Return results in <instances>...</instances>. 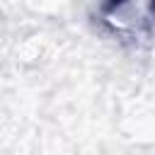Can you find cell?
Returning <instances> with one entry per match:
<instances>
[{
  "label": "cell",
  "mask_w": 155,
  "mask_h": 155,
  "mask_svg": "<svg viewBox=\"0 0 155 155\" xmlns=\"http://www.w3.org/2000/svg\"><path fill=\"white\" fill-rule=\"evenodd\" d=\"M155 15V0H109L104 17L119 31H140L150 24Z\"/></svg>",
  "instance_id": "6da1fadb"
}]
</instances>
